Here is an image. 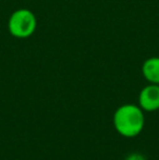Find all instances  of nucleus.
I'll list each match as a JSON object with an SVG mask.
<instances>
[{
    "label": "nucleus",
    "instance_id": "f257e3e1",
    "mask_svg": "<svg viewBox=\"0 0 159 160\" xmlns=\"http://www.w3.org/2000/svg\"><path fill=\"white\" fill-rule=\"evenodd\" d=\"M144 113L141 107L123 105L118 108L113 116V124L117 132L124 137H134L144 128Z\"/></svg>",
    "mask_w": 159,
    "mask_h": 160
},
{
    "label": "nucleus",
    "instance_id": "f03ea898",
    "mask_svg": "<svg viewBox=\"0 0 159 160\" xmlns=\"http://www.w3.org/2000/svg\"><path fill=\"white\" fill-rule=\"evenodd\" d=\"M37 28V19L28 9H19L11 14L8 22V30L15 38L24 39L35 33Z\"/></svg>",
    "mask_w": 159,
    "mask_h": 160
},
{
    "label": "nucleus",
    "instance_id": "7ed1b4c3",
    "mask_svg": "<svg viewBox=\"0 0 159 160\" xmlns=\"http://www.w3.org/2000/svg\"><path fill=\"white\" fill-rule=\"evenodd\" d=\"M140 107L145 111H156L159 109V85L149 84L141 91L138 96Z\"/></svg>",
    "mask_w": 159,
    "mask_h": 160
},
{
    "label": "nucleus",
    "instance_id": "20e7f679",
    "mask_svg": "<svg viewBox=\"0 0 159 160\" xmlns=\"http://www.w3.org/2000/svg\"><path fill=\"white\" fill-rule=\"evenodd\" d=\"M142 73L151 84L159 85V57H152L145 60L142 65Z\"/></svg>",
    "mask_w": 159,
    "mask_h": 160
},
{
    "label": "nucleus",
    "instance_id": "39448f33",
    "mask_svg": "<svg viewBox=\"0 0 159 160\" xmlns=\"http://www.w3.org/2000/svg\"><path fill=\"white\" fill-rule=\"evenodd\" d=\"M124 160H146V158L140 152H133V154H130L129 156H127Z\"/></svg>",
    "mask_w": 159,
    "mask_h": 160
}]
</instances>
